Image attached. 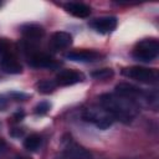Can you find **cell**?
Returning <instances> with one entry per match:
<instances>
[{
    "mask_svg": "<svg viewBox=\"0 0 159 159\" xmlns=\"http://www.w3.org/2000/svg\"><path fill=\"white\" fill-rule=\"evenodd\" d=\"M112 76H113V71L111 68H102V70H97L92 72V77L96 80H106Z\"/></svg>",
    "mask_w": 159,
    "mask_h": 159,
    "instance_id": "17",
    "label": "cell"
},
{
    "mask_svg": "<svg viewBox=\"0 0 159 159\" xmlns=\"http://www.w3.org/2000/svg\"><path fill=\"white\" fill-rule=\"evenodd\" d=\"M82 118L86 122H89V123L94 124L99 129H107L114 122V118L101 104L89 106V107L84 108L83 112H82Z\"/></svg>",
    "mask_w": 159,
    "mask_h": 159,
    "instance_id": "3",
    "label": "cell"
},
{
    "mask_svg": "<svg viewBox=\"0 0 159 159\" xmlns=\"http://www.w3.org/2000/svg\"><path fill=\"white\" fill-rule=\"evenodd\" d=\"M56 82L55 81H50V80H41L36 83V89L40 92V93H43V94H47V93H51L55 88H56Z\"/></svg>",
    "mask_w": 159,
    "mask_h": 159,
    "instance_id": "16",
    "label": "cell"
},
{
    "mask_svg": "<svg viewBox=\"0 0 159 159\" xmlns=\"http://www.w3.org/2000/svg\"><path fill=\"white\" fill-rule=\"evenodd\" d=\"M0 70L9 75H19L22 66L17 60L15 46L7 39H0Z\"/></svg>",
    "mask_w": 159,
    "mask_h": 159,
    "instance_id": "2",
    "label": "cell"
},
{
    "mask_svg": "<svg viewBox=\"0 0 159 159\" xmlns=\"http://www.w3.org/2000/svg\"><path fill=\"white\" fill-rule=\"evenodd\" d=\"M99 104L114 118V120H119L124 124L130 123L139 113V104L118 93L101 94Z\"/></svg>",
    "mask_w": 159,
    "mask_h": 159,
    "instance_id": "1",
    "label": "cell"
},
{
    "mask_svg": "<svg viewBox=\"0 0 159 159\" xmlns=\"http://www.w3.org/2000/svg\"><path fill=\"white\" fill-rule=\"evenodd\" d=\"M116 93L130 98L137 104H139V99L149 101L147 93H144L140 88H138V87H135L133 84H129V83H119V84H117L116 86Z\"/></svg>",
    "mask_w": 159,
    "mask_h": 159,
    "instance_id": "7",
    "label": "cell"
},
{
    "mask_svg": "<svg viewBox=\"0 0 159 159\" xmlns=\"http://www.w3.org/2000/svg\"><path fill=\"white\" fill-rule=\"evenodd\" d=\"M71 45H72V35L66 31H56L52 34L50 39V46L56 51L65 50Z\"/></svg>",
    "mask_w": 159,
    "mask_h": 159,
    "instance_id": "13",
    "label": "cell"
},
{
    "mask_svg": "<svg viewBox=\"0 0 159 159\" xmlns=\"http://www.w3.org/2000/svg\"><path fill=\"white\" fill-rule=\"evenodd\" d=\"M117 17L116 16H101L89 22V26L99 34H111L117 27Z\"/></svg>",
    "mask_w": 159,
    "mask_h": 159,
    "instance_id": "9",
    "label": "cell"
},
{
    "mask_svg": "<svg viewBox=\"0 0 159 159\" xmlns=\"http://www.w3.org/2000/svg\"><path fill=\"white\" fill-rule=\"evenodd\" d=\"M7 104H9L7 98L4 94H0V111H5L7 108Z\"/></svg>",
    "mask_w": 159,
    "mask_h": 159,
    "instance_id": "19",
    "label": "cell"
},
{
    "mask_svg": "<svg viewBox=\"0 0 159 159\" xmlns=\"http://www.w3.org/2000/svg\"><path fill=\"white\" fill-rule=\"evenodd\" d=\"M16 159H26V158H21V157H19V158H16Z\"/></svg>",
    "mask_w": 159,
    "mask_h": 159,
    "instance_id": "23",
    "label": "cell"
},
{
    "mask_svg": "<svg viewBox=\"0 0 159 159\" xmlns=\"http://www.w3.org/2000/svg\"><path fill=\"white\" fill-rule=\"evenodd\" d=\"M21 35L27 45L34 46L36 42L41 41L45 35V29L39 24H25L20 29Z\"/></svg>",
    "mask_w": 159,
    "mask_h": 159,
    "instance_id": "6",
    "label": "cell"
},
{
    "mask_svg": "<svg viewBox=\"0 0 159 159\" xmlns=\"http://www.w3.org/2000/svg\"><path fill=\"white\" fill-rule=\"evenodd\" d=\"M81 81H83V75L80 73L78 71H73V70L60 71L56 75V80H55L57 86H72Z\"/></svg>",
    "mask_w": 159,
    "mask_h": 159,
    "instance_id": "11",
    "label": "cell"
},
{
    "mask_svg": "<svg viewBox=\"0 0 159 159\" xmlns=\"http://www.w3.org/2000/svg\"><path fill=\"white\" fill-rule=\"evenodd\" d=\"M123 75L133 78L138 82L142 83H154L157 82L158 75L157 71L153 68H147V67H140V66H133V67H128L123 70Z\"/></svg>",
    "mask_w": 159,
    "mask_h": 159,
    "instance_id": "5",
    "label": "cell"
},
{
    "mask_svg": "<svg viewBox=\"0 0 159 159\" xmlns=\"http://www.w3.org/2000/svg\"><path fill=\"white\" fill-rule=\"evenodd\" d=\"M66 58L75 62H94L101 58V53L93 50H76L70 51L66 55Z\"/></svg>",
    "mask_w": 159,
    "mask_h": 159,
    "instance_id": "12",
    "label": "cell"
},
{
    "mask_svg": "<svg viewBox=\"0 0 159 159\" xmlns=\"http://www.w3.org/2000/svg\"><path fill=\"white\" fill-rule=\"evenodd\" d=\"M24 117V112H17L15 116H14V118H15V120H21V118Z\"/></svg>",
    "mask_w": 159,
    "mask_h": 159,
    "instance_id": "22",
    "label": "cell"
},
{
    "mask_svg": "<svg viewBox=\"0 0 159 159\" xmlns=\"http://www.w3.org/2000/svg\"><path fill=\"white\" fill-rule=\"evenodd\" d=\"M29 63L36 68H56L57 61L45 52H31L29 56Z\"/></svg>",
    "mask_w": 159,
    "mask_h": 159,
    "instance_id": "8",
    "label": "cell"
},
{
    "mask_svg": "<svg viewBox=\"0 0 159 159\" xmlns=\"http://www.w3.org/2000/svg\"><path fill=\"white\" fill-rule=\"evenodd\" d=\"M10 96L14 97V99H16V101H22L24 98L27 97L26 94H24V93H21V92H11Z\"/></svg>",
    "mask_w": 159,
    "mask_h": 159,
    "instance_id": "20",
    "label": "cell"
},
{
    "mask_svg": "<svg viewBox=\"0 0 159 159\" xmlns=\"http://www.w3.org/2000/svg\"><path fill=\"white\" fill-rule=\"evenodd\" d=\"M65 159H93V157L87 149L70 139L65 144Z\"/></svg>",
    "mask_w": 159,
    "mask_h": 159,
    "instance_id": "10",
    "label": "cell"
},
{
    "mask_svg": "<svg viewBox=\"0 0 159 159\" xmlns=\"http://www.w3.org/2000/svg\"><path fill=\"white\" fill-rule=\"evenodd\" d=\"M5 147H6V143H5V140H4L2 138H0V154L4 152Z\"/></svg>",
    "mask_w": 159,
    "mask_h": 159,
    "instance_id": "21",
    "label": "cell"
},
{
    "mask_svg": "<svg viewBox=\"0 0 159 159\" xmlns=\"http://www.w3.org/2000/svg\"><path fill=\"white\" fill-rule=\"evenodd\" d=\"M41 143H42V138H41L39 134L34 133V134H30V135H27V137L25 138V140H24V147H25V149H27L29 152H36V150L41 147Z\"/></svg>",
    "mask_w": 159,
    "mask_h": 159,
    "instance_id": "15",
    "label": "cell"
},
{
    "mask_svg": "<svg viewBox=\"0 0 159 159\" xmlns=\"http://www.w3.org/2000/svg\"><path fill=\"white\" fill-rule=\"evenodd\" d=\"M65 10L67 12H70L71 15L80 17V19H84L88 17L91 14V7L83 2H76V1H71V2H66L63 5Z\"/></svg>",
    "mask_w": 159,
    "mask_h": 159,
    "instance_id": "14",
    "label": "cell"
},
{
    "mask_svg": "<svg viewBox=\"0 0 159 159\" xmlns=\"http://www.w3.org/2000/svg\"><path fill=\"white\" fill-rule=\"evenodd\" d=\"M50 108H51V104L46 101H42V102H40L35 106V113L42 116V114H46L50 111Z\"/></svg>",
    "mask_w": 159,
    "mask_h": 159,
    "instance_id": "18",
    "label": "cell"
},
{
    "mask_svg": "<svg viewBox=\"0 0 159 159\" xmlns=\"http://www.w3.org/2000/svg\"><path fill=\"white\" fill-rule=\"evenodd\" d=\"M133 57L140 62H150L159 55V42L155 39H145L139 41L132 52Z\"/></svg>",
    "mask_w": 159,
    "mask_h": 159,
    "instance_id": "4",
    "label": "cell"
}]
</instances>
